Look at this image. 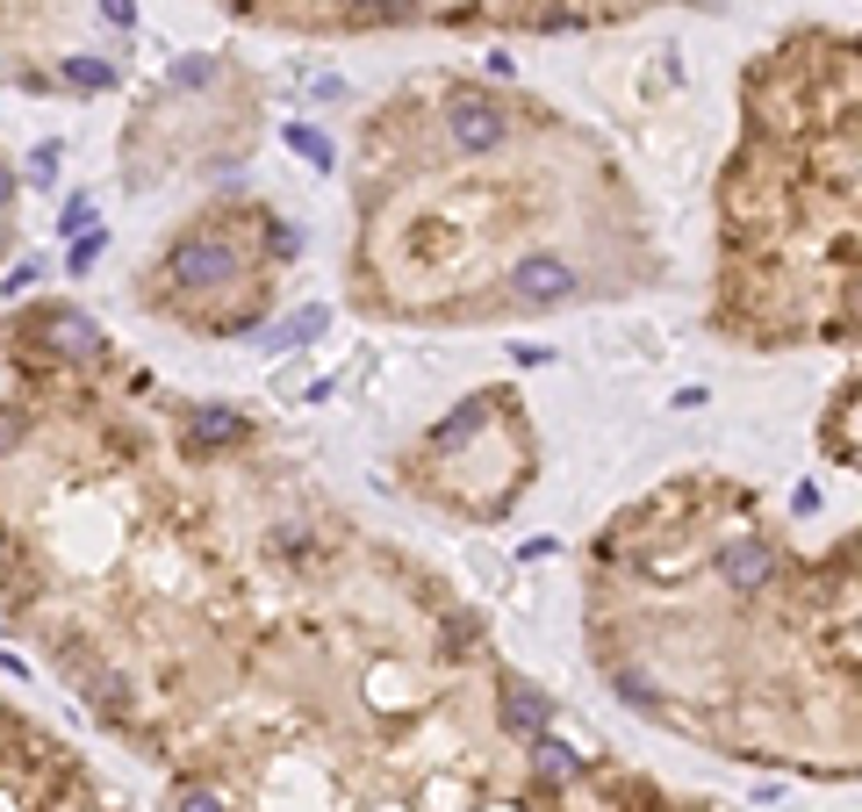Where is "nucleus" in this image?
I'll return each instance as SVG.
<instances>
[{"mask_svg": "<svg viewBox=\"0 0 862 812\" xmlns=\"http://www.w3.org/2000/svg\"><path fill=\"white\" fill-rule=\"evenodd\" d=\"M583 633L633 719L741 769L862 784V367L783 497L683 467L597 525Z\"/></svg>", "mask_w": 862, "mask_h": 812, "instance_id": "nucleus-1", "label": "nucleus"}, {"mask_svg": "<svg viewBox=\"0 0 862 812\" xmlns=\"http://www.w3.org/2000/svg\"><path fill=\"white\" fill-rule=\"evenodd\" d=\"M403 152L367 138L374 274L352 302L417 324H511L583 302H625L669 274L647 202L597 130L553 101L482 80L410 94Z\"/></svg>", "mask_w": 862, "mask_h": 812, "instance_id": "nucleus-2", "label": "nucleus"}, {"mask_svg": "<svg viewBox=\"0 0 862 812\" xmlns=\"http://www.w3.org/2000/svg\"><path fill=\"white\" fill-rule=\"evenodd\" d=\"M705 324L741 353H862V29L798 22L741 65Z\"/></svg>", "mask_w": 862, "mask_h": 812, "instance_id": "nucleus-3", "label": "nucleus"}, {"mask_svg": "<svg viewBox=\"0 0 862 812\" xmlns=\"http://www.w3.org/2000/svg\"><path fill=\"white\" fill-rule=\"evenodd\" d=\"M403 482L424 503L467 525H503L517 497L539 482V425L517 389H475L453 417H439L410 453Z\"/></svg>", "mask_w": 862, "mask_h": 812, "instance_id": "nucleus-4", "label": "nucleus"}, {"mask_svg": "<svg viewBox=\"0 0 862 812\" xmlns=\"http://www.w3.org/2000/svg\"><path fill=\"white\" fill-rule=\"evenodd\" d=\"M252 280V260H244V244L230 238L224 224H188L180 238L158 252V266L137 280V295L152 310L180 317L188 331H202V302L208 295H238Z\"/></svg>", "mask_w": 862, "mask_h": 812, "instance_id": "nucleus-5", "label": "nucleus"}, {"mask_svg": "<svg viewBox=\"0 0 862 812\" xmlns=\"http://www.w3.org/2000/svg\"><path fill=\"white\" fill-rule=\"evenodd\" d=\"M547 812H733L705 791H669L661 777H647L639 762H619V755H589L561 791H553Z\"/></svg>", "mask_w": 862, "mask_h": 812, "instance_id": "nucleus-6", "label": "nucleus"}, {"mask_svg": "<svg viewBox=\"0 0 862 812\" xmlns=\"http://www.w3.org/2000/svg\"><path fill=\"white\" fill-rule=\"evenodd\" d=\"M15 346L29 353V360H51V367H94V360H108V331L86 310L36 302V310L15 324Z\"/></svg>", "mask_w": 862, "mask_h": 812, "instance_id": "nucleus-7", "label": "nucleus"}, {"mask_svg": "<svg viewBox=\"0 0 862 812\" xmlns=\"http://www.w3.org/2000/svg\"><path fill=\"white\" fill-rule=\"evenodd\" d=\"M180 446H188L194 461L238 453V446H252V417L230 410V403H188V410H180Z\"/></svg>", "mask_w": 862, "mask_h": 812, "instance_id": "nucleus-8", "label": "nucleus"}, {"mask_svg": "<svg viewBox=\"0 0 862 812\" xmlns=\"http://www.w3.org/2000/svg\"><path fill=\"white\" fill-rule=\"evenodd\" d=\"M116 72L101 65V58H65V87H86V94H101Z\"/></svg>", "mask_w": 862, "mask_h": 812, "instance_id": "nucleus-9", "label": "nucleus"}, {"mask_svg": "<svg viewBox=\"0 0 862 812\" xmlns=\"http://www.w3.org/2000/svg\"><path fill=\"white\" fill-rule=\"evenodd\" d=\"M101 252H108V238H101V230H86V238H80V244H72V252H65V266H72V274H86V266L101 260Z\"/></svg>", "mask_w": 862, "mask_h": 812, "instance_id": "nucleus-10", "label": "nucleus"}, {"mask_svg": "<svg viewBox=\"0 0 862 812\" xmlns=\"http://www.w3.org/2000/svg\"><path fill=\"white\" fill-rule=\"evenodd\" d=\"M288 144H295L302 158H316V166H331V144L316 138V130H288Z\"/></svg>", "mask_w": 862, "mask_h": 812, "instance_id": "nucleus-11", "label": "nucleus"}, {"mask_svg": "<svg viewBox=\"0 0 862 812\" xmlns=\"http://www.w3.org/2000/svg\"><path fill=\"white\" fill-rule=\"evenodd\" d=\"M51 166H58V144H36V158H29V180H36V188H51Z\"/></svg>", "mask_w": 862, "mask_h": 812, "instance_id": "nucleus-12", "label": "nucleus"}, {"mask_svg": "<svg viewBox=\"0 0 862 812\" xmlns=\"http://www.w3.org/2000/svg\"><path fill=\"white\" fill-rule=\"evenodd\" d=\"M36 280H44V266H36V260H29V266H15V274H8V288H15V295H22V288H36Z\"/></svg>", "mask_w": 862, "mask_h": 812, "instance_id": "nucleus-13", "label": "nucleus"}, {"mask_svg": "<svg viewBox=\"0 0 862 812\" xmlns=\"http://www.w3.org/2000/svg\"><path fill=\"white\" fill-rule=\"evenodd\" d=\"M101 15L108 22H130V0H101Z\"/></svg>", "mask_w": 862, "mask_h": 812, "instance_id": "nucleus-14", "label": "nucleus"}, {"mask_svg": "<svg viewBox=\"0 0 862 812\" xmlns=\"http://www.w3.org/2000/svg\"><path fill=\"white\" fill-rule=\"evenodd\" d=\"M15 202V174H8V166H0V208Z\"/></svg>", "mask_w": 862, "mask_h": 812, "instance_id": "nucleus-15", "label": "nucleus"}]
</instances>
